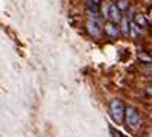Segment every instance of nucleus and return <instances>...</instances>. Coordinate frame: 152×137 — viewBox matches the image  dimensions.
Masks as SVG:
<instances>
[{
	"label": "nucleus",
	"instance_id": "nucleus-1",
	"mask_svg": "<svg viewBox=\"0 0 152 137\" xmlns=\"http://www.w3.org/2000/svg\"><path fill=\"white\" fill-rule=\"evenodd\" d=\"M124 120H126V125L131 128V130H137V128L141 125V117L138 116L135 108H126V113H124Z\"/></svg>",
	"mask_w": 152,
	"mask_h": 137
},
{
	"label": "nucleus",
	"instance_id": "nucleus-2",
	"mask_svg": "<svg viewBox=\"0 0 152 137\" xmlns=\"http://www.w3.org/2000/svg\"><path fill=\"white\" fill-rule=\"evenodd\" d=\"M109 109H111V114L114 117V120L115 122H123V119H124V113H126V109H124L123 103H121V100L118 99H114L111 105H109Z\"/></svg>",
	"mask_w": 152,
	"mask_h": 137
},
{
	"label": "nucleus",
	"instance_id": "nucleus-3",
	"mask_svg": "<svg viewBox=\"0 0 152 137\" xmlns=\"http://www.w3.org/2000/svg\"><path fill=\"white\" fill-rule=\"evenodd\" d=\"M123 11L117 6V3H111V13H109V20L114 23H120L123 20Z\"/></svg>",
	"mask_w": 152,
	"mask_h": 137
},
{
	"label": "nucleus",
	"instance_id": "nucleus-4",
	"mask_svg": "<svg viewBox=\"0 0 152 137\" xmlns=\"http://www.w3.org/2000/svg\"><path fill=\"white\" fill-rule=\"evenodd\" d=\"M86 28H88V32L91 34L94 39L100 37V34H102V29H100L102 26H100V23H97V22H94V20H88Z\"/></svg>",
	"mask_w": 152,
	"mask_h": 137
},
{
	"label": "nucleus",
	"instance_id": "nucleus-5",
	"mask_svg": "<svg viewBox=\"0 0 152 137\" xmlns=\"http://www.w3.org/2000/svg\"><path fill=\"white\" fill-rule=\"evenodd\" d=\"M104 32L109 35V37L112 39H117L118 35H120V29H118V26L117 23H114V22H108L104 25Z\"/></svg>",
	"mask_w": 152,
	"mask_h": 137
},
{
	"label": "nucleus",
	"instance_id": "nucleus-6",
	"mask_svg": "<svg viewBox=\"0 0 152 137\" xmlns=\"http://www.w3.org/2000/svg\"><path fill=\"white\" fill-rule=\"evenodd\" d=\"M102 8V3L100 0H88V11L91 13H98Z\"/></svg>",
	"mask_w": 152,
	"mask_h": 137
},
{
	"label": "nucleus",
	"instance_id": "nucleus-7",
	"mask_svg": "<svg viewBox=\"0 0 152 137\" xmlns=\"http://www.w3.org/2000/svg\"><path fill=\"white\" fill-rule=\"evenodd\" d=\"M120 23H121V34L124 35V37H129L131 35V23L128 22L126 17H123V20Z\"/></svg>",
	"mask_w": 152,
	"mask_h": 137
},
{
	"label": "nucleus",
	"instance_id": "nucleus-8",
	"mask_svg": "<svg viewBox=\"0 0 152 137\" xmlns=\"http://www.w3.org/2000/svg\"><path fill=\"white\" fill-rule=\"evenodd\" d=\"M134 22H135L140 28H146V26H148V20H146V17L143 15V14H135V17H134Z\"/></svg>",
	"mask_w": 152,
	"mask_h": 137
},
{
	"label": "nucleus",
	"instance_id": "nucleus-9",
	"mask_svg": "<svg viewBox=\"0 0 152 137\" xmlns=\"http://www.w3.org/2000/svg\"><path fill=\"white\" fill-rule=\"evenodd\" d=\"M140 34H141V28L135 22H131V37L132 39H137Z\"/></svg>",
	"mask_w": 152,
	"mask_h": 137
},
{
	"label": "nucleus",
	"instance_id": "nucleus-10",
	"mask_svg": "<svg viewBox=\"0 0 152 137\" xmlns=\"http://www.w3.org/2000/svg\"><path fill=\"white\" fill-rule=\"evenodd\" d=\"M102 15H103V19H109V13H111V5L108 2H103L102 3Z\"/></svg>",
	"mask_w": 152,
	"mask_h": 137
},
{
	"label": "nucleus",
	"instance_id": "nucleus-11",
	"mask_svg": "<svg viewBox=\"0 0 152 137\" xmlns=\"http://www.w3.org/2000/svg\"><path fill=\"white\" fill-rule=\"evenodd\" d=\"M138 59L141 60V63L152 65V56H149V54H146V52H140V54H138Z\"/></svg>",
	"mask_w": 152,
	"mask_h": 137
},
{
	"label": "nucleus",
	"instance_id": "nucleus-12",
	"mask_svg": "<svg viewBox=\"0 0 152 137\" xmlns=\"http://www.w3.org/2000/svg\"><path fill=\"white\" fill-rule=\"evenodd\" d=\"M117 6L121 11H126V10H129L131 3H129V0H117Z\"/></svg>",
	"mask_w": 152,
	"mask_h": 137
},
{
	"label": "nucleus",
	"instance_id": "nucleus-13",
	"mask_svg": "<svg viewBox=\"0 0 152 137\" xmlns=\"http://www.w3.org/2000/svg\"><path fill=\"white\" fill-rule=\"evenodd\" d=\"M148 94H151V96H152V86H149V88H148Z\"/></svg>",
	"mask_w": 152,
	"mask_h": 137
},
{
	"label": "nucleus",
	"instance_id": "nucleus-14",
	"mask_svg": "<svg viewBox=\"0 0 152 137\" xmlns=\"http://www.w3.org/2000/svg\"><path fill=\"white\" fill-rule=\"evenodd\" d=\"M111 2H117V0H111Z\"/></svg>",
	"mask_w": 152,
	"mask_h": 137
}]
</instances>
